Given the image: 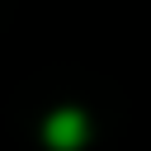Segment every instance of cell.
Masks as SVG:
<instances>
[{"mask_svg": "<svg viewBox=\"0 0 151 151\" xmlns=\"http://www.w3.org/2000/svg\"><path fill=\"white\" fill-rule=\"evenodd\" d=\"M47 132H52L57 146H76V142H80V118H76V113H57Z\"/></svg>", "mask_w": 151, "mask_h": 151, "instance_id": "obj_1", "label": "cell"}]
</instances>
